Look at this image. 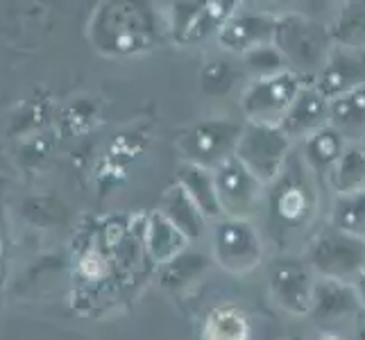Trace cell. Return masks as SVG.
<instances>
[{
	"instance_id": "cell-3",
	"label": "cell",
	"mask_w": 365,
	"mask_h": 340,
	"mask_svg": "<svg viewBox=\"0 0 365 340\" xmlns=\"http://www.w3.org/2000/svg\"><path fill=\"white\" fill-rule=\"evenodd\" d=\"M241 130L227 120H211L202 123L184 136V150L186 157L193 161V166L209 168L220 166L236 153L238 141H241Z\"/></svg>"
},
{
	"instance_id": "cell-14",
	"label": "cell",
	"mask_w": 365,
	"mask_h": 340,
	"mask_svg": "<svg viewBox=\"0 0 365 340\" xmlns=\"http://www.w3.org/2000/svg\"><path fill=\"white\" fill-rule=\"evenodd\" d=\"M336 225L347 234H365V188L345 195L336 211Z\"/></svg>"
},
{
	"instance_id": "cell-10",
	"label": "cell",
	"mask_w": 365,
	"mask_h": 340,
	"mask_svg": "<svg viewBox=\"0 0 365 340\" xmlns=\"http://www.w3.org/2000/svg\"><path fill=\"white\" fill-rule=\"evenodd\" d=\"M205 340H250V320L236 306L213 309L205 322Z\"/></svg>"
},
{
	"instance_id": "cell-8",
	"label": "cell",
	"mask_w": 365,
	"mask_h": 340,
	"mask_svg": "<svg viewBox=\"0 0 365 340\" xmlns=\"http://www.w3.org/2000/svg\"><path fill=\"white\" fill-rule=\"evenodd\" d=\"M272 211L288 227H297L309 220L313 211V195L311 188L299 180V175L284 177L272 191Z\"/></svg>"
},
{
	"instance_id": "cell-12",
	"label": "cell",
	"mask_w": 365,
	"mask_h": 340,
	"mask_svg": "<svg viewBox=\"0 0 365 340\" xmlns=\"http://www.w3.org/2000/svg\"><path fill=\"white\" fill-rule=\"evenodd\" d=\"M329 116L336 128H361L365 123V86L349 91L329 103Z\"/></svg>"
},
{
	"instance_id": "cell-5",
	"label": "cell",
	"mask_w": 365,
	"mask_h": 340,
	"mask_svg": "<svg viewBox=\"0 0 365 340\" xmlns=\"http://www.w3.org/2000/svg\"><path fill=\"white\" fill-rule=\"evenodd\" d=\"M216 257L230 270H250L261 259V241L255 227L243 218H232L216 230Z\"/></svg>"
},
{
	"instance_id": "cell-11",
	"label": "cell",
	"mask_w": 365,
	"mask_h": 340,
	"mask_svg": "<svg viewBox=\"0 0 365 340\" xmlns=\"http://www.w3.org/2000/svg\"><path fill=\"white\" fill-rule=\"evenodd\" d=\"M274 32V23H268L263 16L255 19H241L222 25L220 39L227 43V48H263L261 43L270 39V34Z\"/></svg>"
},
{
	"instance_id": "cell-4",
	"label": "cell",
	"mask_w": 365,
	"mask_h": 340,
	"mask_svg": "<svg viewBox=\"0 0 365 340\" xmlns=\"http://www.w3.org/2000/svg\"><path fill=\"white\" fill-rule=\"evenodd\" d=\"M213 184H216L220 211H227L234 218H241L243 213H247L250 207L257 202L261 182L245 168V163L234 155L216 168Z\"/></svg>"
},
{
	"instance_id": "cell-6",
	"label": "cell",
	"mask_w": 365,
	"mask_h": 340,
	"mask_svg": "<svg viewBox=\"0 0 365 340\" xmlns=\"http://www.w3.org/2000/svg\"><path fill=\"white\" fill-rule=\"evenodd\" d=\"M365 86V53L359 50H336L327 55V64L320 75L318 91L329 98H341L349 91Z\"/></svg>"
},
{
	"instance_id": "cell-13",
	"label": "cell",
	"mask_w": 365,
	"mask_h": 340,
	"mask_svg": "<svg viewBox=\"0 0 365 340\" xmlns=\"http://www.w3.org/2000/svg\"><path fill=\"white\" fill-rule=\"evenodd\" d=\"M309 157L318 166H329L343 157V141L341 134L334 128L318 130L316 134L309 136Z\"/></svg>"
},
{
	"instance_id": "cell-9",
	"label": "cell",
	"mask_w": 365,
	"mask_h": 340,
	"mask_svg": "<svg viewBox=\"0 0 365 340\" xmlns=\"http://www.w3.org/2000/svg\"><path fill=\"white\" fill-rule=\"evenodd\" d=\"M272 291L277 302L293 313H307L311 309V284L297 266H282L272 277Z\"/></svg>"
},
{
	"instance_id": "cell-15",
	"label": "cell",
	"mask_w": 365,
	"mask_h": 340,
	"mask_svg": "<svg viewBox=\"0 0 365 340\" xmlns=\"http://www.w3.org/2000/svg\"><path fill=\"white\" fill-rule=\"evenodd\" d=\"M327 340H338V338H327Z\"/></svg>"
},
{
	"instance_id": "cell-2",
	"label": "cell",
	"mask_w": 365,
	"mask_h": 340,
	"mask_svg": "<svg viewBox=\"0 0 365 340\" xmlns=\"http://www.w3.org/2000/svg\"><path fill=\"white\" fill-rule=\"evenodd\" d=\"M299 91L302 89L293 73H270L247 91L243 107L255 123L272 125L274 118L284 120Z\"/></svg>"
},
{
	"instance_id": "cell-1",
	"label": "cell",
	"mask_w": 365,
	"mask_h": 340,
	"mask_svg": "<svg viewBox=\"0 0 365 340\" xmlns=\"http://www.w3.org/2000/svg\"><path fill=\"white\" fill-rule=\"evenodd\" d=\"M286 150H288V136L284 134L282 128L252 123L243 132L241 141H238L236 157L245 163V168L259 182H263V180H272L279 172L286 159Z\"/></svg>"
},
{
	"instance_id": "cell-7",
	"label": "cell",
	"mask_w": 365,
	"mask_h": 340,
	"mask_svg": "<svg viewBox=\"0 0 365 340\" xmlns=\"http://www.w3.org/2000/svg\"><path fill=\"white\" fill-rule=\"evenodd\" d=\"M329 116V100L318 89H302L291 109L282 120V130L286 136L293 134H316L320 125Z\"/></svg>"
}]
</instances>
